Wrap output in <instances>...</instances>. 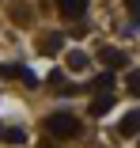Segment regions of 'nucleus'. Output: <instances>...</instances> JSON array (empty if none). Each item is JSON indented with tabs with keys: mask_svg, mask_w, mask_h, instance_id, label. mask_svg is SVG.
Here are the masks:
<instances>
[{
	"mask_svg": "<svg viewBox=\"0 0 140 148\" xmlns=\"http://www.w3.org/2000/svg\"><path fill=\"white\" fill-rule=\"evenodd\" d=\"M110 87H114V72H99V76L87 84V91H95V95H110Z\"/></svg>",
	"mask_w": 140,
	"mask_h": 148,
	"instance_id": "6",
	"label": "nucleus"
},
{
	"mask_svg": "<svg viewBox=\"0 0 140 148\" xmlns=\"http://www.w3.org/2000/svg\"><path fill=\"white\" fill-rule=\"evenodd\" d=\"M125 8H129V15H133V23L140 27V0H125Z\"/></svg>",
	"mask_w": 140,
	"mask_h": 148,
	"instance_id": "13",
	"label": "nucleus"
},
{
	"mask_svg": "<svg viewBox=\"0 0 140 148\" xmlns=\"http://www.w3.org/2000/svg\"><path fill=\"white\" fill-rule=\"evenodd\" d=\"M118 137H140V110H125V118L118 122Z\"/></svg>",
	"mask_w": 140,
	"mask_h": 148,
	"instance_id": "2",
	"label": "nucleus"
},
{
	"mask_svg": "<svg viewBox=\"0 0 140 148\" xmlns=\"http://www.w3.org/2000/svg\"><path fill=\"white\" fill-rule=\"evenodd\" d=\"M61 84H65V72H61V69H57V72H49V87H53V91H57Z\"/></svg>",
	"mask_w": 140,
	"mask_h": 148,
	"instance_id": "14",
	"label": "nucleus"
},
{
	"mask_svg": "<svg viewBox=\"0 0 140 148\" xmlns=\"http://www.w3.org/2000/svg\"><path fill=\"white\" fill-rule=\"evenodd\" d=\"M57 8H61V15H68V19H80L83 12H87V0H57Z\"/></svg>",
	"mask_w": 140,
	"mask_h": 148,
	"instance_id": "5",
	"label": "nucleus"
},
{
	"mask_svg": "<svg viewBox=\"0 0 140 148\" xmlns=\"http://www.w3.org/2000/svg\"><path fill=\"white\" fill-rule=\"evenodd\" d=\"M46 129L53 133V137H80V118L76 114H68V110H61V114H49L46 118Z\"/></svg>",
	"mask_w": 140,
	"mask_h": 148,
	"instance_id": "1",
	"label": "nucleus"
},
{
	"mask_svg": "<svg viewBox=\"0 0 140 148\" xmlns=\"http://www.w3.org/2000/svg\"><path fill=\"white\" fill-rule=\"evenodd\" d=\"M4 140H8V144H23L27 133H23V129H4Z\"/></svg>",
	"mask_w": 140,
	"mask_h": 148,
	"instance_id": "12",
	"label": "nucleus"
},
{
	"mask_svg": "<svg viewBox=\"0 0 140 148\" xmlns=\"http://www.w3.org/2000/svg\"><path fill=\"white\" fill-rule=\"evenodd\" d=\"M125 91H129V95H140V69H133V72L125 76Z\"/></svg>",
	"mask_w": 140,
	"mask_h": 148,
	"instance_id": "11",
	"label": "nucleus"
},
{
	"mask_svg": "<svg viewBox=\"0 0 140 148\" xmlns=\"http://www.w3.org/2000/svg\"><path fill=\"white\" fill-rule=\"evenodd\" d=\"M0 137H4V129H0Z\"/></svg>",
	"mask_w": 140,
	"mask_h": 148,
	"instance_id": "15",
	"label": "nucleus"
},
{
	"mask_svg": "<svg viewBox=\"0 0 140 148\" xmlns=\"http://www.w3.org/2000/svg\"><path fill=\"white\" fill-rule=\"evenodd\" d=\"M8 15L19 23V27H31V19H34V12H31V4H23V0H15V4L8 8Z\"/></svg>",
	"mask_w": 140,
	"mask_h": 148,
	"instance_id": "4",
	"label": "nucleus"
},
{
	"mask_svg": "<svg viewBox=\"0 0 140 148\" xmlns=\"http://www.w3.org/2000/svg\"><path fill=\"white\" fill-rule=\"evenodd\" d=\"M27 69L23 65H0V80H23Z\"/></svg>",
	"mask_w": 140,
	"mask_h": 148,
	"instance_id": "9",
	"label": "nucleus"
},
{
	"mask_svg": "<svg viewBox=\"0 0 140 148\" xmlns=\"http://www.w3.org/2000/svg\"><path fill=\"white\" fill-rule=\"evenodd\" d=\"M87 65H91V57L83 53V49H72V53H68V69H72V72H83Z\"/></svg>",
	"mask_w": 140,
	"mask_h": 148,
	"instance_id": "8",
	"label": "nucleus"
},
{
	"mask_svg": "<svg viewBox=\"0 0 140 148\" xmlns=\"http://www.w3.org/2000/svg\"><path fill=\"white\" fill-rule=\"evenodd\" d=\"M99 61H102L106 69H121V65H125V53L114 49V46H102V49H99Z\"/></svg>",
	"mask_w": 140,
	"mask_h": 148,
	"instance_id": "3",
	"label": "nucleus"
},
{
	"mask_svg": "<svg viewBox=\"0 0 140 148\" xmlns=\"http://www.w3.org/2000/svg\"><path fill=\"white\" fill-rule=\"evenodd\" d=\"M110 106H114V95H99V99H95V103H91V114H95V118H99V114H106V110H110Z\"/></svg>",
	"mask_w": 140,
	"mask_h": 148,
	"instance_id": "10",
	"label": "nucleus"
},
{
	"mask_svg": "<svg viewBox=\"0 0 140 148\" xmlns=\"http://www.w3.org/2000/svg\"><path fill=\"white\" fill-rule=\"evenodd\" d=\"M61 46H65V34H46V38L38 42V49H42L46 57H53V53H57Z\"/></svg>",
	"mask_w": 140,
	"mask_h": 148,
	"instance_id": "7",
	"label": "nucleus"
}]
</instances>
